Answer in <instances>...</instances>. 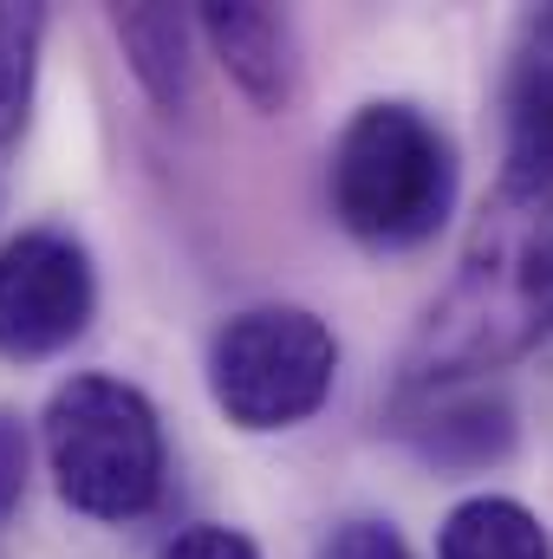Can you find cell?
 I'll list each match as a JSON object with an SVG mask.
<instances>
[{"label": "cell", "instance_id": "5bb4252c", "mask_svg": "<svg viewBox=\"0 0 553 559\" xmlns=\"http://www.w3.org/2000/svg\"><path fill=\"white\" fill-rule=\"evenodd\" d=\"M26 429L13 411H0V521L20 508V495H26Z\"/></svg>", "mask_w": 553, "mask_h": 559}, {"label": "cell", "instance_id": "52a82bcc", "mask_svg": "<svg viewBox=\"0 0 553 559\" xmlns=\"http://www.w3.org/2000/svg\"><path fill=\"white\" fill-rule=\"evenodd\" d=\"M202 33L215 46V59L228 66V79L261 105V111H280L299 85V59H293V20L274 13V7H202Z\"/></svg>", "mask_w": 553, "mask_h": 559}, {"label": "cell", "instance_id": "30bf717a", "mask_svg": "<svg viewBox=\"0 0 553 559\" xmlns=\"http://www.w3.org/2000/svg\"><path fill=\"white\" fill-rule=\"evenodd\" d=\"M125 52H131V72L138 85L163 105V111H183L196 98V59H189V20L176 7H118L111 13Z\"/></svg>", "mask_w": 553, "mask_h": 559}, {"label": "cell", "instance_id": "277c9868", "mask_svg": "<svg viewBox=\"0 0 553 559\" xmlns=\"http://www.w3.org/2000/svg\"><path fill=\"white\" fill-rule=\"evenodd\" d=\"M332 378H339V338L306 306H248L209 345L215 411L248 436L306 423L332 397Z\"/></svg>", "mask_w": 553, "mask_h": 559}, {"label": "cell", "instance_id": "5b68a950", "mask_svg": "<svg viewBox=\"0 0 553 559\" xmlns=\"http://www.w3.org/2000/svg\"><path fill=\"white\" fill-rule=\"evenodd\" d=\"M98 306L92 254L66 228H26L0 248V358L39 365L59 358Z\"/></svg>", "mask_w": 553, "mask_h": 559}, {"label": "cell", "instance_id": "8992f818", "mask_svg": "<svg viewBox=\"0 0 553 559\" xmlns=\"http://www.w3.org/2000/svg\"><path fill=\"white\" fill-rule=\"evenodd\" d=\"M430 468H495L515 455V404L482 384L404 391L391 423Z\"/></svg>", "mask_w": 553, "mask_h": 559}, {"label": "cell", "instance_id": "4fadbf2b", "mask_svg": "<svg viewBox=\"0 0 553 559\" xmlns=\"http://www.w3.org/2000/svg\"><path fill=\"white\" fill-rule=\"evenodd\" d=\"M156 559H261V547L248 534H235V527H189V534H176Z\"/></svg>", "mask_w": 553, "mask_h": 559}, {"label": "cell", "instance_id": "ba28073f", "mask_svg": "<svg viewBox=\"0 0 553 559\" xmlns=\"http://www.w3.org/2000/svg\"><path fill=\"white\" fill-rule=\"evenodd\" d=\"M502 176L553 182V7L521 26L508 59V163Z\"/></svg>", "mask_w": 553, "mask_h": 559}, {"label": "cell", "instance_id": "7a4b0ae2", "mask_svg": "<svg viewBox=\"0 0 553 559\" xmlns=\"http://www.w3.org/2000/svg\"><path fill=\"white\" fill-rule=\"evenodd\" d=\"M332 215L372 254H411L456 215V143L416 105H365L332 143Z\"/></svg>", "mask_w": 553, "mask_h": 559}, {"label": "cell", "instance_id": "6da1fadb", "mask_svg": "<svg viewBox=\"0 0 553 559\" xmlns=\"http://www.w3.org/2000/svg\"><path fill=\"white\" fill-rule=\"evenodd\" d=\"M553 338V182L502 176L475 215L456 280L404 352V391L469 384Z\"/></svg>", "mask_w": 553, "mask_h": 559}, {"label": "cell", "instance_id": "9c48e42d", "mask_svg": "<svg viewBox=\"0 0 553 559\" xmlns=\"http://www.w3.org/2000/svg\"><path fill=\"white\" fill-rule=\"evenodd\" d=\"M436 559H553V540L534 508H521L515 495H469L449 508Z\"/></svg>", "mask_w": 553, "mask_h": 559}, {"label": "cell", "instance_id": "8fae6325", "mask_svg": "<svg viewBox=\"0 0 553 559\" xmlns=\"http://www.w3.org/2000/svg\"><path fill=\"white\" fill-rule=\"evenodd\" d=\"M39 33H46V13H39V7L0 0V143L20 138V124H26V111H33Z\"/></svg>", "mask_w": 553, "mask_h": 559}, {"label": "cell", "instance_id": "7c38bea8", "mask_svg": "<svg viewBox=\"0 0 553 559\" xmlns=\"http://www.w3.org/2000/svg\"><path fill=\"white\" fill-rule=\"evenodd\" d=\"M319 559H411V547L391 521H345L326 534Z\"/></svg>", "mask_w": 553, "mask_h": 559}, {"label": "cell", "instance_id": "3957f363", "mask_svg": "<svg viewBox=\"0 0 553 559\" xmlns=\"http://www.w3.org/2000/svg\"><path fill=\"white\" fill-rule=\"evenodd\" d=\"M46 468L72 514L85 521H138L156 508L169 455L163 423L138 384L79 371L46 404Z\"/></svg>", "mask_w": 553, "mask_h": 559}]
</instances>
